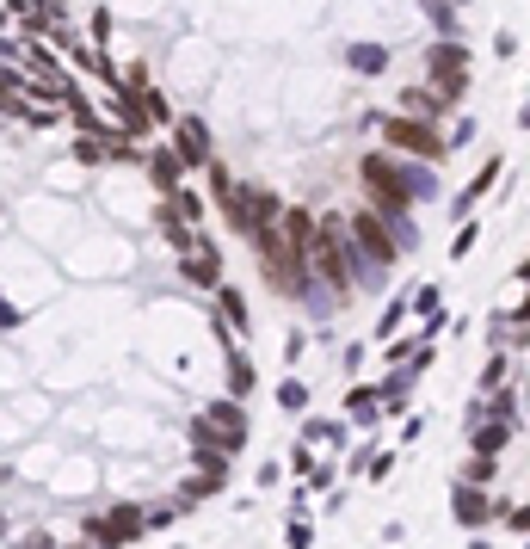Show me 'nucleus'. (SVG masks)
Segmentation results:
<instances>
[{
	"label": "nucleus",
	"instance_id": "nucleus-1",
	"mask_svg": "<svg viewBox=\"0 0 530 549\" xmlns=\"http://www.w3.org/2000/svg\"><path fill=\"white\" fill-rule=\"evenodd\" d=\"M377 142L413 154V161H450V130L444 118H419V112H401V106H377Z\"/></svg>",
	"mask_w": 530,
	"mask_h": 549
},
{
	"label": "nucleus",
	"instance_id": "nucleus-2",
	"mask_svg": "<svg viewBox=\"0 0 530 549\" xmlns=\"http://www.w3.org/2000/svg\"><path fill=\"white\" fill-rule=\"evenodd\" d=\"M167 142H173V154H179L191 173H204V167L222 154L216 118H204V112H179V118H173V130H167Z\"/></svg>",
	"mask_w": 530,
	"mask_h": 549
},
{
	"label": "nucleus",
	"instance_id": "nucleus-3",
	"mask_svg": "<svg viewBox=\"0 0 530 549\" xmlns=\"http://www.w3.org/2000/svg\"><path fill=\"white\" fill-rule=\"evenodd\" d=\"M450 519H456V525H469V531L500 525V500H487V488H481V482H456V488H450Z\"/></svg>",
	"mask_w": 530,
	"mask_h": 549
},
{
	"label": "nucleus",
	"instance_id": "nucleus-4",
	"mask_svg": "<svg viewBox=\"0 0 530 549\" xmlns=\"http://www.w3.org/2000/svg\"><path fill=\"white\" fill-rule=\"evenodd\" d=\"M383 402H389V389H383V383L352 389V396H346V420H352V426H377V420H383Z\"/></svg>",
	"mask_w": 530,
	"mask_h": 549
},
{
	"label": "nucleus",
	"instance_id": "nucleus-5",
	"mask_svg": "<svg viewBox=\"0 0 530 549\" xmlns=\"http://www.w3.org/2000/svg\"><path fill=\"white\" fill-rule=\"evenodd\" d=\"M500 167H506V161H500V154H487V161H481V173H475V179H469V185L456 192V210H463V216H469V210H475V204L487 198V185L500 179Z\"/></svg>",
	"mask_w": 530,
	"mask_h": 549
},
{
	"label": "nucleus",
	"instance_id": "nucleus-6",
	"mask_svg": "<svg viewBox=\"0 0 530 549\" xmlns=\"http://www.w3.org/2000/svg\"><path fill=\"white\" fill-rule=\"evenodd\" d=\"M222 396H241V402L253 396V365L241 358V346H235L229 358H222Z\"/></svg>",
	"mask_w": 530,
	"mask_h": 549
},
{
	"label": "nucleus",
	"instance_id": "nucleus-7",
	"mask_svg": "<svg viewBox=\"0 0 530 549\" xmlns=\"http://www.w3.org/2000/svg\"><path fill=\"white\" fill-rule=\"evenodd\" d=\"M302 444L333 451V444H346V426H339V420H308V426H302Z\"/></svg>",
	"mask_w": 530,
	"mask_h": 549
},
{
	"label": "nucleus",
	"instance_id": "nucleus-8",
	"mask_svg": "<svg viewBox=\"0 0 530 549\" xmlns=\"http://www.w3.org/2000/svg\"><path fill=\"white\" fill-rule=\"evenodd\" d=\"M389 229H395L401 254H413V247H419V216H413V210H395V216H389Z\"/></svg>",
	"mask_w": 530,
	"mask_h": 549
},
{
	"label": "nucleus",
	"instance_id": "nucleus-9",
	"mask_svg": "<svg viewBox=\"0 0 530 549\" xmlns=\"http://www.w3.org/2000/svg\"><path fill=\"white\" fill-rule=\"evenodd\" d=\"M277 408L302 413V408H308V383H296V377H284V383H277Z\"/></svg>",
	"mask_w": 530,
	"mask_h": 549
},
{
	"label": "nucleus",
	"instance_id": "nucleus-10",
	"mask_svg": "<svg viewBox=\"0 0 530 549\" xmlns=\"http://www.w3.org/2000/svg\"><path fill=\"white\" fill-rule=\"evenodd\" d=\"M475 235H481V223L469 216V223L456 229V241H450V260H469V247H475Z\"/></svg>",
	"mask_w": 530,
	"mask_h": 549
},
{
	"label": "nucleus",
	"instance_id": "nucleus-11",
	"mask_svg": "<svg viewBox=\"0 0 530 549\" xmlns=\"http://www.w3.org/2000/svg\"><path fill=\"white\" fill-rule=\"evenodd\" d=\"M438 296H444L438 284H419V290H413L407 302H413V315H432V309H438Z\"/></svg>",
	"mask_w": 530,
	"mask_h": 549
},
{
	"label": "nucleus",
	"instance_id": "nucleus-12",
	"mask_svg": "<svg viewBox=\"0 0 530 549\" xmlns=\"http://www.w3.org/2000/svg\"><path fill=\"white\" fill-rule=\"evenodd\" d=\"M469 142H475V118L456 112V124H450V148H469Z\"/></svg>",
	"mask_w": 530,
	"mask_h": 549
},
{
	"label": "nucleus",
	"instance_id": "nucleus-13",
	"mask_svg": "<svg viewBox=\"0 0 530 549\" xmlns=\"http://www.w3.org/2000/svg\"><path fill=\"white\" fill-rule=\"evenodd\" d=\"M413 302H395V309H383V321H377V340H395V327H401V315H407Z\"/></svg>",
	"mask_w": 530,
	"mask_h": 549
}]
</instances>
